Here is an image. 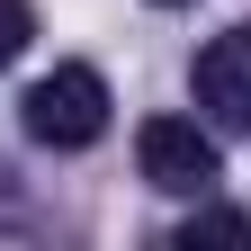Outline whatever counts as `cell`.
I'll list each match as a JSON object with an SVG mask.
<instances>
[{
	"instance_id": "cell-1",
	"label": "cell",
	"mask_w": 251,
	"mask_h": 251,
	"mask_svg": "<svg viewBox=\"0 0 251 251\" xmlns=\"http://www.w3.org/2000/svg\"><path fill=\"white\" fill-rule=\"evenodd\" d=\"M18 108H27V135H36L45 152H81V144L108 135V81L90 72V63H54Z\"/></svg>"
},
{
	"instance_id": "cell-2",
	"label": "cell",
	"mask_w": 251,
	"mask_h": 251,
	"mask_svg": "<svg viewBox=\"0 0 251 251\" xmlns=\"http://www.w3.org/2000/svg\"><path fill=\"white\" fill-rule=\"evenodd\" d=\"M135 162H144L152 188H171V198H206V188L225 179V152H215V135L198 117H144Z\"/></svg>"
},
{
	"instance_id": "cell-3",
	"label": "cell",
	"mask_w": 251,
	"mask_h": 251,
	"mask_svg": "<svg viewBox=\"0 0 251 251\" xmlns=\"http://www.w3.org/2000/svg\"><path fill=\"white\" fill-rule=\"evenodd\" d=\"M198 108L225 126V135H251V27H225V36L198 45Z\"/></svg>"
},
{
	"instance_id": "cell-4",
	"label": "cell",
	"mask_w": 251,
	"mask_h": 251,
	"mask_svg": "<svg viewBox=\"0 0 251 251\" xmlns=\"http://www.w3.org/2000/svg\"><path fill=\"white\" fill-rule=\"evenodd\" d=\"M179 242H188V251H198V242H251V215H233V206H198V215L179 225Z\"/></svg>"
},
{
	"instance_id": "cell-5",
	"label": "cell",
	"mask_w": 251,
	"mask_h": 251,
	"mask_svg": "<svg viewBox=\"0 0 251 251\" xmlns=\"http://www.w3.org/2000/svg\"><path fill=\"white\" fill-rule=\"evenodd\" d=\"M27 36H36V9H27V0H0V72L27 54Z\"/></svg>"
}]
</instances>
